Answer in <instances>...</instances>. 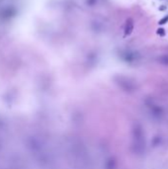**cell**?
Instances as JSON below:
<instances>
[{
  "label": "cell",
  "instance_id": "cell-2",
  "mask_svg": "<svg viewBox=\"0 0 168 169\" xmlns=\"http://www.w3.org/2000/svg\"><path fill=\"white\" fill-rule=\"evenodd\" d=\"M134 20L130 18V19L127 20L126 25H125V28H124V36L125 37H128V36L131 35L134 31Z\"/></svg>",
  "mask_w": 168,
  "mask_h": 169
},
{
  "label": "cell",
  "instance_id": "cell-6",
  "mask_svg": "<svg viewBox=\"0 0 168 169\" xmlns=\"http://www.w3.org/2000/svg\"><path fill=\"white\" fill-rule=\"evenodd\" d=\"M96 3V0H87V4H89V5H94V4Z\"/></svg>",
  "mask_w": 168,
  "mask_h": 169
},
{
  "label": "cell",
  "instance_id": "cell-4",
  "mask_svg": "<svg viewBox=\"0 0 168 169\" xmlns=\"http://www.w3.org/2000/svg\"><path fill=\"white\" fill-rule=\"evenodd\" d=\"M156 34H157L158 36H160V37H164V36H165V30L163 28L157 29V31H156Z\"/></svg>",
  "mask_w": 168,
  "mask_h": 169
},
{
  "label": "cell",
  "instance_id": "cell-3",
  "mask_svg": "<svg viewBox=\"0 0 168 169\" xmlns=\"http://www.w3.org/2000/svg\"><path fill=\"white\" fill-rule=\"evenodd\" d=\"M157 61L159 62V63L163 64V65H168V55H160L157 59Z\"/></svg>",
  "mask_w": 168,
  "mask_h": 169
},
{
  "label": "cell",
  "instance_id": "cell-5",
  "mask_svg": "<svg viewBox=\"0 0 168 169\" xmlns=\"http://www.w3.org/2000/svg\"><path fill=\"white\" fill-rule=\"evenodd\" d=\"M167 22H168V15L167 16H164L162 19H160L159 21H158V24H159V25H164V24H166Z\"/></svg>",
  "mask_w": 168,
  "mask_h": 169
},
{
  "label": "cell",
  "instance_id": "cell-1",
  "mask_svg": "<svg viewBox=\"0 0 168 169\" xmlns=\"http://www.w3.org/2000/svg\"><path fill=\"white\" fill-rule=\"evenodd\" d=\"M120 57L123 61L126 62H129V63L138 61V59H140V55H138V53L134 52V50H124V52H122Z\"/></svg>",
  "mask_w": 168,
  "mask_h": 169
}]
</instances>
